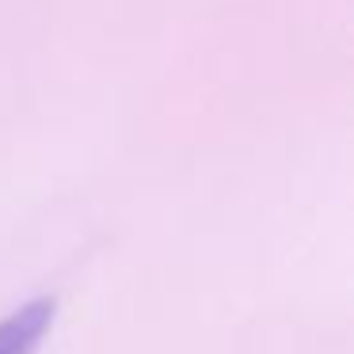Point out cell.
<instances>
[{
    "instance_id": "6da1fadb",
    "label": "cell",
    "mask_w": 354,
    "mask_h": 354,
    "mask_svg": "<svg viewBox=\"0 0 354 354\" xmlns=\"http://www.w3.org/2000/svg\"><path fill=\"white\" fill-rule=\"evenodd\" d=\"M57 301L54 297H35L24 308L0 320V354H39L46 331L54 328Z\"/></svg>"
}]
</instances>
